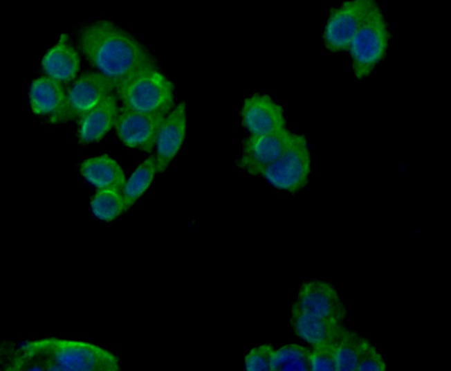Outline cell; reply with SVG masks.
Here are the masks:
<instances>
[{"mask_svg":"<svg viewBox=\"0 0 451 371\" xmlns=\"http://www.w3.org/2000/svg\"><path fill=\"white\" fill-rule=\"evenodd\" d=\"M124 107L134 111L167 115L174 104V86L158 71H148L116 87Z\"/></svg>","mask_w":451,"mask_h":371,"instance_id":"3","label":"cell"},{"mask_svg":"<svg viewBox=\"0 0 451 371\" xmlns=\"http://www.w3.org/2000/svg\"><path fill=\"white\" fill-rule=\"evenodd\" d=\"M185 104L183 102L165 118L156 140L157 172H163L176 156L185 134Z\"/></svg>","mask_w":451,"mask_h":371,"instance_id":"12","label":"cell"},{"mask_svg":"<svg viewBox=\"0 0 451 371\" xmlns=\"http://www.w3.org/2000/svg\"><path fill=\"white\" fill-rule=\"evenodd\" d=\"M376 5L372 0H355L333 10L323 35L325 46L333 52L349 50L361 24Z\"/></svg>","mask_w":451,"mask_h":371,"instance_id":"7","label":"cell"},{"mask_svg":"<svg viewBox=\"0 0 451 371\" xmlns=\"http://www.w3.org/2000/svg\"><path fill=\"white\" fill-rule=\"evenodd\" d=\"M42 66L49 77L62 82L73 80L80 69L77 52L62 35L57 44L49 49L42 60Z\"/></svg>","mask_w":451,"mask_h":371,"instance_id":"15","label":"cell"},{"mask_svg":"<svg viewBox=\"0 0 451 371\" xmlns=\"http://www.w3.org/2000/svg\"><path fill=\"white\" fill-rule=\"evenodd\" d=\"M335 343L313 345L311 350V370L338 371Z\"/></svg>","mask_w":451,"mask_h":371,"instance_id":"22","label":"cell"},{"mask_svg":"<svg viewBox=\"0 0 451 371\" xmlns=\"http://www.w3.org/2000/svg\"><path fill=\"white\" fill-rule=\"evenodd\" d=\"M157 172L155 156L142 163L125 183L122 195L126 210L145 192Z\"/></svg>","mask_w":451,"mask_h":371,"instance_id":"19","label":"cell"},{"mask_svg":"<svg viewBox=\"0 0 451 371\" xmlns=\"http://www.w3.org/2000/svg\"><path fill=\"white\" fill-rule=\"evenodd\" d=\"M116 96L111 94L79 118L78 140L86 144L101 139L116 125L119 114Z\"/></svg>","mask_w":451,"mask_h":371,"instance_id":"13","label":"cell"},{"mask_svg":"<svg viewBox=\"0 0 451 371\" xmlns=\"http://www.w3.org/2000/svg\"><path fill=\"white\" fill-rule=\"evenodd\" d=\"M7 371H118L119 359L96 345L44 338L17 349L3 366Z\"/></svg>","mask_w":451,"mask_h":371,"instance_id":"2","label":"cell"},{"mask_svg":"<svg viewBox=\"0 0 451 371\" xmlns=\"http://www.w3.org/2000/svg\"><path fill=\"white\" fill-rule=\"evenodd\" d=\"M295 134L284 127L266 134L252 135L244 141L239 167L252 175L261 174L282 156Z\"/></svg>","mask_w":451,"mask_h":371,"instance_id":"8","label":"cell"},{"mask_svg":"<svg viewBox=\"0 0 451 371\" xmlns=\"http://www.w3.org/2000/svg\"><path fill=\"white\" fill-rule=\"evenodd\" d=\"M91 206L94 215L107 221L115 219L126 211L122 193L116 189H98Z\"/></svg>","mask_w":451,"mask_h":371,"instance_id":"21","label":"cell"},{"mask_svg":"<svg viewBox=\"0 0 451 371\" xmlns=\"http://www.w3.org/2000/svg\"><path fill=\"white\" fill-rule=\"evenodd\" d=\"M243 125L252 135H263L285 127L282 107L267 95L248 98L241 111Z\"/></svg>","mask_w":451,"mask_h":371,"instance_id":"11","label":"cell"},{"mask_svg":"<svg viewBox=\"0 0 451 371\" xmlns=\"http://www.w3.org/2000/svg\"><path fill=\"white\" fill-rule=\"evenodd\" d=\"M80 172L98 189H116L122 192L126 183L120 166L107 155L86 159L80 166Z\"/></svg>","mask_w":451,"mask_h":371,"instance_id":"16","label":"cell"},{"mask_svg":"<svg viewBox=\"0 0 451 371\" xmlns=\"http://www.w3.org/2000/svg\"><path fill=\"white\" fill-rule=\"evenodd\" d=\"M79 46L86 60L116 87L136 75L158 69L145 46L108 20L85 25L80 31Z\"/></svg>","mask_w":451,"mask_h":371,"instance_id":"1","label":"cell"},{"mask_svg":"<svg viewBox=\"0 0 451 371\" xmlns=\"http://www.w3.org/2000/svg\"><path fill=\"white\" fill-rule=\"evenodd\" d=\"M389 37L385 18L376 5L361 24L349 46L353 70L357 78L367 76L384 58Z\"/></svg>","mask_w":451,"mask_h":371,"instance_id":"4","label":"cell"},{"mask_svg":"<svg viewBox=\"0 0 451 371\" xmlns=\"http://www.w3.org/2000/svg\"><path fill=\"white\" fill-rule=\"evenodd\" d=\"M385 368L382 356L367 341L360 352L356 371H384Z\"/></svg>","mask_w":451,"mask_h":371,"instance_id":"24","label":"cell"},{"mask_svg":"<svg viewBox=\"0 0 451 371\" xmlns=\"http://www.w3.org/2000/svg\"><path fill=\"white\" fill-rule=\"evenodd\" d=\"M291 323L296 334L313 345L335 342L346 330L341 322L305 313L294 305Z\"/></svg>","mask_w":451,"mask_h":371,"instance_id":"14","label":"cell"},{"mask_svg":"<svg viewBox=\"0 0 451 371\" xmlns=\"http://www.w3.org/2000/svg\"><path fill=\"white\" fill-rule=\"evenodd\" d=\"M274 352V348L267 344L254 347L246 356V369L248 371H271Z\"/></svg>","mask_w":451,"mask_h":371,"instance_id":"23","label":"cell"},{"mask_svg":"<svg viewBox=\"0 0 451 371\" xmlns=\"http://www.w3.org/2000/svg\"><path fill=\"white\" fill-rule=\"evenodd\" d=\"M66 97L60 82L44 76L33 81L29 93L30 106L37 114H50L57 112Z\"/></svg>","mask_w":451,"mask_h":371,"instance_id":"17","label":"cell"},{"mask_svg":"<svg viewBox=\"0 0 451 371\" xmlns=\"http://www.w3.org/2000/svg\"><path fill=\"white\" fill-rule=\"evenodd\" d=\"M294 305L305 313L341 323L346 315L345 307L335 289L321 280L304 283Z\"/></svg>","mask_w":451,"mask_h":371,"instance_id":"10","label":"cell"},{"mask_svg":"<svg viewBox=\"0 0 451 371\" xmlns=\"http://www.w3.org/2000/svg\"><path fill=\"white\" fill-rule=\"evenodd\" d=\"M367 341L346 329L336 341L338 371H356L360 352Z\"/></svg>","mask_w":451,"mask_h":371,"instance_id":"20","label":"cell"},{"mask_svg":"<svg viewBox=\"0 0 451 371\" xmlns=\"http://www.w3.org/2000/svg\"><path fill=\"white\" fill-rule=\"evenodd\" d=\"M113 82L101 73L91 72L81 75L66 94L63 105L50 120L53 123L73 120L112 94Z\"/></svg>","mask_w":451,"mask_h":371,"instance_id":"6","label":"cell"},{"mask_svg":"<svg viewBox=\"0 0 451 371\" xmlns=\"http://www.w3.org/2000/svg\"><path fill=\"white\" fill-rule=\"evenodd\" d=\"M165 119L161 114L142 113L122 107L116 123L118 136L127 146L151 152Z\"/></svg>","mask_w":451,"mask_h":371,"instance_id":"9","label":"cell"},{"mask_svg":"<svg viewBox=\"0 0 451 371\" xmlns=\"http://www.w3.org/2000/svg\"><path fill=\"white\" fill-rule=\"evenodd\" d=\"M311 370V350L295 344L286 345L275 350L271 371Z\"/></svg>","mask_w":451,"mask_h":371,"instance_id":"18","label":"cell"},{"mask_svg":"<svg viewBox=\"0 0 451 371\" xmlns=\"http://www.w3.org/2000/svg\"><path fill=\"white\" fill-rule=\"evenodd\" d=\"M311 172V156L304 135L295 136L275 162L261 173L274 187L294 193L307 183Z\"/></svg>","mask_w":451,"mask_h":371,"instance_id":"5","label":"cell"}]
</instances>
